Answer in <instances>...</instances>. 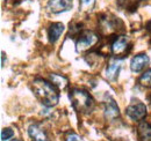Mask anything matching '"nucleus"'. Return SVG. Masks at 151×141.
Wrapping results in <instances>:
<instances>
[{
  "label": "nucleus",
  "instance_id": "nucleus-7",
  "mask_svg": "<svg viewBox=\"0 0 151 141\" xmlns=\"http://www.w3.org/2000/svg\"><path fill=\"white\" fill-rule=\"evenodd\" d=\"M72 7V0H49L48 2V9L51 13H62L71 9Z\"/></svg>",
  "mask_w": 151,
  "mask_h": 141
},
{
  "label": "nucleus",
  "instance_id": "nucleus-14",
  "mask_svg": "<svg viewBox=\"0 0 151 141\" xmlns=\"http://www.w3.org/2000/svg\"><path fill=\"white\" fill-rule=\"evenodd\" d=\"M50 79H51V82L58 87L59 89H64L68 86V79L63 75H59V74H51L50 75Z\"/></svg>",
  "mask_w": 151,
  "mask_h": 141
},
{
  "label": "nucleus",
  "instance_id": "nucleus-2",
  "mask_svg": "<svg viewBox=\"0 0 151 141\" xmlns=\"http://www.w3.org/2000/svg\"><path fill=\"white\" fill-rule=\"evenodd\" d=\"M70 100L76 110L80 113H88L94 108V101L92 96L81 89H73L70 91Z\"/></svg>",
  "mask_w": 151,
  "mask_h": 141
},
{
  "label": "nucleus",
  "instance_id": "nucleus-4",
  "mask_svg": "<svg viewBox=\"0 0 151 141\" xmlns=\"http://www.w3.org/2000/svg\"><path fill=\"white\" fill-rule=\"evenodd\" d=\"M98 36L93 34L92 31H84L81 33L79 38L77 39V43H76V49H77V52H84L88 49H91L93 45L96 44L98 42Z\"/></svg>",
  "mask_w": 151,
  "mask_h": 141
},
{
  "label": "nucleus",
  "instance_id": "nucleus-19",
  "mask_svg": "<svg viewBox=\"0 0 151 141\" xmlns=\"http://www.w3.org/2000/svg\"><path fill=\"white\" fill-rule=\"evenodd\" d=\"M1 66H5V52H1Z\"/></svg>",
  "mask_w": 151,
  "mask_h": 141
},
{
  "label": "nucleus",
  "instance_id": "nucleus-5",
  "mask_svg": "<svg viewBox=\"0 0 151 141\" xmlns=\"http://www.w3.org/2000/svg\"><path fill=\"white\" fill-rule=\"evenodd\" d=\"M126 112L132 120H142L147 116V106L139 101H132L128 105Z\"/></svg>",
  "mask_w": 151,
  "mask_h": 141
},
{
  "label": "nucleus",
  "instance_id": "nucleus-12",
  "mask_svg": "<svg viewBox=\"0 0 151 141\" xmlns=\"http://www.w3.org/2000/svg\"><path fill=\"white\" fill-rule=\"evenodd\" d=\"M121 70V63L120 60H116V59H112L106 68V76L108 80L111 81H115L116 78L119 76V73Z\"/></svg>",
  "mask_w": 151,
  "mask_h": 141
},
{
  "label": "nucleus",
  "instance_id": "nucleus-16",
  "mask_svg": "<svg viewBox=\"0 0 151 141\" xmlns=\"http://www.w3.org/2000/svg\"><path fill=\"white\" fill-rule=\"evenodd\" d=\"M95 0H80V9L83 12H88L93 8Z\"/></svg>",
  "mask_w": 151,
  "mask_h": 141
},
{
  "label": "nucleus",
  "instance_id": "nucleus-9",
  "mask_svg": "<svg viewBox=\"0 0 151 141\" xmlns=\"http://www.w3.org/2000/svg\"><path fill=\"white\" fill-rule=\"evenodd\" d=\"M28 134H29L32 141H49L48 137H47V133L37 124H33L29 126Z\"/></svg>",
  "mask_w": 151,
  "mask_h": 141
},
{
  "label": "nucleus",
  "instance_id": "nucleus-10",
  "mask_svg": "<svg viewBox=\"0 0 151 141\" xmlns=\"http://www.w3.org/2000/svg\"><path fill=\"white\" fill-rule=\"evenodd\" d=\"M120 116V111H119V106L116 104V102L109 98L106 104H105V117L108 120H114L116 118H119Z\"/></svg>",
  "mask_w": 151,
  "mask_h": 141
},
{
  "label": "nucleus",
  "instance_id": "nucleus-6",
  "mask_svg": "<svg viewBox=\"0 0 151 141\" xmlns=\"http://www.w3.org/2000/svg\"><path fill=\"white\" fill-rule=\"evenodd\" d=\"M119 24H122L121 21L112 15H106L100 20V27L105 34H112L116 31L119 29Z\"/></svg>",
  "mask_w": 151,
  "mask_h": 141
},
{
  "label": "nucleus",
  "instance_id": "nucleus-13",
  "mask_svg": "<svg viewBox=\"0 0 151 141\" xmlns=\"http://www.w3.org/2000/svg\"><path fill=\"white\" fill-rule=\"evenodd\" d=\"M138 135L142 141H151V125L147 122H141L138 125Z\"/></svg>",
  "mask_w": 151,
  "mask_h": 141
},
{
  "label": "nucleus",
  "instance_id": "nucleus-8",
  "mask_svg": "<svg viewBox=\"0 0 151 141\" xmlns=\"http://www.w3.org/2000/svg\"><path fill=\"white\" fill-rule=\"evenodd\" d=\"M149 64V57L145 53H139L137 56H135L130 61V70L134 73H138L143 70L145 66H148Z\"/></svg>",
  "mask_w": 151,
  "mask_h": 141
},
{
  "label": "nucleus",
  "instance_id": "nucleus-15",
  "mask_svg": "<svg viewBox=\"0 0 151 141\" xmlns=\"http://www.w3.org/2000/svg\"><path fill=\"white\" fill-rule=\"evenodd\" d=\"M139 83L143 87H151V68L145 70L141 78H139Z\"/></svg>",
  "mask_w": 151,
  "mask_h": 141
},
{
  "label": "nucleus",
  "instance_id": "nucleus-11",
  "mask_svg": "<svg viewBox=\"0 0 151 141\" xmlns=\"http://www.w3.org/2000/svg\"><path fill=\"white\" fill-rule=\"evenodd\" d=\"M63 31H64V24L63 23H60V22L52 23L48 30V37H49L50 43H56L59 39L60 35L63 34Z\"/></svg>",
  "mask_w": 151,
  "mask_h": 141
},
{
  "label": "nucleus",
  "instance_id": "nucleus-17",
  "mask_svg": "<svg viewBox=\"0 0 151 141\" xmlns=\"http://www.w3.org/2000/svg\"><path fill=\"white\" fill-rule=\"evenodd\" d=\"M13 135H14V132H13V130L9 128V127L4 128V130L1 131V140L2 141H6V140H8V139H11Z\"/></svg>",
  "mask_w": 151,
  "mask_h": 141
},
{
  "label": "nucleus",
  "instance_id": "nucleus-21",
  "mask_svg": "<svg viewBox=\"0 0 151 141\" xmlns=\"http://www.w3.org/2000/svg\"><path fill=\"white\" fill-rule=\"evenodd\" d=\"M12 141H21V140H19V139H14V140H12Z\"/></svg>",
  "mask_w": 151,
  "mask_h": 141
},
{
  "label": "nucleus",
  "instance_id": "nucleus-1",
  "mask_svg": "<svg viewBox=\"0 0 151 141\" xmlns=\"http://www.w3.org/2000/svg\"><path fill=\"white\" fill-rule=\"evenodd\" d=\"M32 88L35 96L38 98V101L44 106L51 108L58 103L59 94H58L57 87L52 82H49L43 79H36L32 83Z\"/></svg>",
  "mask_w": 151,
  "mask_h": 141
},
{
  "label": "nucleus",
  "instance_id": "nucleus-3",
  "mask_svg": "<svg viewBox=\"0 0 151 141\" xmlns=\"http://www.w3.org/2000/svg\"><path fill=\"white\" fill-rule=\"evenodd\" d=\"M132 49L130 41L127 36H119L115 38V41L112 44V53L116 58H121L127 56Z\"/></svg>",
  "mask_w": 151,
  "mask_h": 141
},
{
  "label": "nucleus",
  "instance_id": "nucleus-20",
  "mask_svg": "<svg viewBox=\"0 0 151 141\" xmlns=\"http://www.w3.org/2000/svg\"><path fill=\"white\" fill-rule=\"evenodd\" d=\"M149 29H150V30H151V21H150V22H149Z\"/></svg>",
  "mask_w": 151,
  "mask_h": 141
},
{
  "label": "nucleus",
  "instance_id": "nucleus-18",
  "mask_svg": "<svg viewBox=\"0 0 151 141\" xmlns=\"http://www.w3.org/2000/svg\"><path fill=\"white\" fill-rule=\"evenodd\" d=\"M65 141H83L77 134H75V133H70L66 138H65Z\"/></svg>",
  "mask_w": 151,
  "mask_h": 141
}]
</instances>
